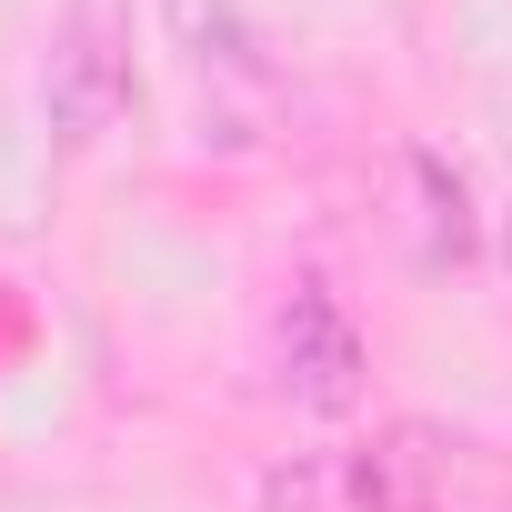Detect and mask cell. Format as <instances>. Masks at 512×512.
<instances>
[{
	"label": "cell",
	"mask_w": 512,
	"mask_h": 512,
	"mask_svg": "<svg viewBox=\"0 0 512 512\" xmlns=\"http://www.w3.org/2000/svg\"><path fill=\"white\" fill-rule=\"evenodd\" d=\"M482 482V442L452 422H382L362 442H322L262 472V512H462Z\"/></svg>",
	"instance_id": "1"
},
{
	"label": "cell",
	"mask_w": 512,
	"mask_h": 512,
	"mask_svg": "<svg viewBox=\"0 0 512 512\" xmlns=\"http://www.w3.org/2000/svg\"><path fill=\"white\" fill-rule=\"evenodd\" d=\"M161 21H171V51H181V71L201 91V141L251 151L282 111V81H272L262 41H251V21L231 0H161Z\"/></svg>",
	"instance_id": "2"
},
{
	"label": "cell",
	"mask_w": 512,
	"mask_h": 512,
	"mask_svg": "<svg viewBox=\"0 0 512 512\" xmlns=\"http://www.w3.org/2000/svg\"><path fill=\"white\" fill-rule=\"evenodd\" d=\"M41 101H51V131L71 151H91L131 111V0H71V11H61Z\"/></svg>",
	"instance_id": "3"
},
{
	"label": "cell",
	"mask_w": 512,
	"mask_h": 512,
	"mask_svg": "<svg viewBox=\"0 0 512 512\" xmlns=\"http://www.w3.org/2000/svg\"><path fill=\"white\" fill-rule=\"evenodd\" d=\"M362 362H372V352H362L342 292H332L322 272H302L292 302L272 312V372H282V392H292L302 412H352V402H362Z\"/></svg>",
	"instance_id": "4"
},
{
	"label": "cell",
	"mask_w": 512,
	"mask_h": 512,
	"mask_svg": "<svg viewBox=\"0 0 512 512\" xmlns=\"http://www.w3.org/2000/svg\"><path fill=\"white\" fill-rule=\"evenodd\" d=\"M502 262H512V211H502Z\"/></svg>",
	"instance_id": "5"
}]
</instances>
